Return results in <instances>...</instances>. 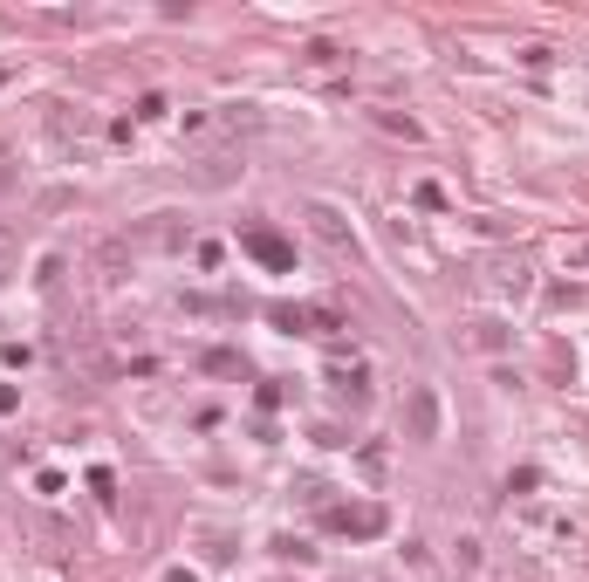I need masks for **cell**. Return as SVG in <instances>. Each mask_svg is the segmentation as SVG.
<instances>
[{"mask_svg":"<svg viewBox=\"0 0 589 582\" xmlns=\"http://www.w3.org/2000/svg\"><path fill=\"white\" fill-rule=\"evenodd\" d=\"M240 254H254L267 275H294V247L281 240L275 227H247V233H240Z\"/></svg>","mask_w":589,"mask_h":582,"instance_id":"obj_1","label":"cell"},{"mask_svg":"<svg viewBox=\"0 0 589 582\" xmlns=\"http://www.w3.org/2000/svg\"><path fill=\"white\" fill-rule=\"evenodd\" d=\"M404 432H411L419 445L439 439V391L432 383H411V398H404Z\"/></svg>","mask_w":589,"mask_h":582,"instance_id":"obj_2","label":"cell"},{"mask_svg":"<svg viewBox=\"0 0 589 582\" xmlns=\"http://www.w3.org/2000/svg\"><path fill=\"white\" fill-rule=\"evenodd\" d=\"M323 528H336V535H384V507H323Z\"/></svg>","mask_w":589,"mask_h":582,"instance_id":"obj_3","label":"cell"},{"mask_svg":"<svg viewBox=\"0 0 589 582\" xmlns=\"http://www.w3.org/2000/svg\"><path fill=\"white\" fill-rule=\"evenodd\" d=\"M329 383H336L343 398H363V364H336V370H329Z\"/></svg>","mask_w":589,"mask_h":582,"instance_id":"obj_4","label":"cell"},{"mask_svg":"<svg viewBox=\"0 0 589 582\" xmlns=\"http://www.w3.org/2000/svg\"><path fill=\"white\" fill-rule=\"evenodd\" d=\"M309 219H315V233H323V240H329V247H350V233H343V219H336V213H329V206H315V213H309Z\"/></svg>","mask_w":589,"mask_h":582,"instance_id":"obj_5","label":"cell"},{"mask_svg":"<svg viewBox=\"0 0 589 582\" xmlns=\"http://www.w3.org/2000/svg\"><path fill=\"white\" fill-rule=\"evenodd\" d=\"M377 123H384V131H398V138H425L419 123H411V117H398V110H377Z\"/></svg>","mask_w":589,"mask_h":582,"instance_id":"obj_6","label":"cell"},{"mask_svg":"<svg viewBox=\"0 0 589 582\" xmlns=\"http://www.w3.org/2000/svg\"><path fill=\"white\" fill-rule=\"evenodd\" d=\"M206 370H219V377H233V370H240V356H233V350H206Z\"/></svg>","mask_w":589,"mask_h":582,"instance_id":"obj_7","label":"cell"},{"mask_svg":"<svg viewBox=\"0 0 589 582\" xmlns=\"http://www.w3.org/2000/svg\"><path fill=\"white\" fill-rule=\"evenodd\" d=\"M542 487V473H535V466H521V473H507V493H535Z\"/></svg>","mask_w":589,"mask_h":582,"instance_id":"obj_8","label":"cell"},{"mask_svg":"<svg viewBox=\"0 0 589 582\" xmlns=\"http://www.w3.org/2000/svg\"><path fill=\"white\" fill-rule=\"evenodd\" d=\"M138 117H171V103H165V96L151 90V96H138Z\"/></svg>","mask_w":589,"mask_h":582,"instance_id":"obj_9","label":"cell"},{"mask_svg":"<svg viewBox=\"0 0 589 582\" xmlns=\"http://www.w3.org/2000/svg\"><path fill=\"white\" fill-rule=\"evenodd\" d=\"M14 275V240H7V227H0V281Z\"/></svg>","mask_w":589,"mask_h":582,"instance_id":"obj_10","label":"cell"},{"mask_svg":"<svg viewBox=\"0 0 589 582\" xmlns=\"http://www.w3.org/2000/svg\"><path fill=\"white\" fill-rule=\"evenodd\" d=\"M14 404H21V391H14V383H0V418L14 412Z\"/></svg>","mask_w":589,"mask_h":582,"instance_id":"obj_11","label":"cell"},{"mask_svg":"<svg viewBox=\"0 0 589 582\" xmlns=\"http://www.w3.org/2000/svg\"><path fill=\"white\" fill-rule=\"evenodd\" d=\"M165 582H199V576H192V568H171V576Z\"/></svg>","mask_w":589,"mask_h":582,"instance_id":"obj_12","label":"cell"},{"mask_svg":"<svg viewBox=\"0 0 589 582\" xmlns=\"http://www.w3.org/2000/svg\"><path fill=\"white\" fill-rule=\"evenodd\" d=\"M575 261H589V247H583V254H575Z\"/></svg>","mask_w":589,"mask_h":582,"instance_id":"obj_13","label":"cell"}]
</instances>
